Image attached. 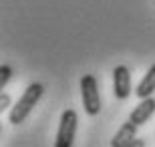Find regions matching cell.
<instances>
[{"instance_id":"1","label":"cell","mask_w":155,"mask_h":147,"mask_svg":"<svg viewBox=\"0 0 155 147\" xmlns=\"http://www.w3.org/2000/svg\"><path fill=\"white\" fill-rule=\"evenodd\" d=\"M42 93H45V85H42V83H30V85L26 87V91L20 95V99H18V101L10 107L8 121H10L12 125L24 123L26 117L32 113V109L36 107V103L40 101Z\"/></svg>"},{"instance_id":"2","label":"cell","mask_w":155,"mask_h":147,"mask_svg":"<svg viewBox=\"0 0 155 147\" xmlns=\"http://www.w3.org/2000/svg\"><path fill=\"white\" fill-rule=\"evenodd\" d=\"M81 97H83V109L87 115L97 117L101 113V95H99V83L95 75H83L81 79Z\"/></svg>"},{"instance_id":"3","label":"cell","mask_w":155,"mask_h":147,"mask_svg":"<svg viewBox=\"0 0 155 147\" xmlns=\"http://www.w3.org/2000/svg\"><path fill=\"white\" fill-rule=\"evenodd\" d=\"M77 123H79V115L75 109H67L61 115L58 121V131L57 139H54V147H73L77 135Z\"/></svg>"},{"instance_id":"4","label":"cell","mask_w":155,"mask_h":147,"mask_svg":"<svg viewBox=\"0 0 155 147\" xmlns=\"http://www.w3.org/2000/svg\"><path fill=\"white\" fill-rule=\"evenodd\" d=\"M113 95L119 101L131 97V75L125 65H117L113 68Z\"/></svg>"},{"instance_id":"5","label":"cell","mask_w":155,"mask_h":147,"mask_svg":"<svg viewBox=\"0 0 155 147\" xmlns=\"http://www.w3.org/2000/svg\"><path fill=\"white\" fill-rule=\"evenodd\" d=\"M153 113H155V99H153V97H147V99H141V103H139L137 107L129 113L127 121H131L133 125L141 127L143 123H147V121H149Z\"/></svg>"},{"instance_id":"6","label":"cell","mask_w":155,"mask_h":147,"mask_svg":"<svg viewBox=\"0 0 155 147\" xmlns=\"http://www.w3.org/2000/svg\"><path fill=\"white\" fill-rule=\"evenodd\" d=\"M135 139H137V125H133L131 121H125V123L121 125V129L113 135L111 147H127Z\"/></svg>"},{"instance_id":"7","label":"cell","mask_w":155,"mask_h":147,"mask_svg":"<svg viewBox=\"0 0 155 147\" xmlns=\"http://www.w3.org/2000/svg\"><path fill=\"white\" fill-rule=\"evenodd\" d=\"M153 91H155V65H151V68L145 73V77L135 89V95L139 99H147V97L153 95Z\"/></svg>"},{"instance_id":"8","label":"cell","mask_w":155,"mask_h":147,"mask_svg":"<svg viewBox=\"0 0 155 147\" xmlns=\"http://www.w3.org/2000/svg\"><path fill=\"white\" fill-rule=\"evenodd\" d=\"M10 79H12V67L10 65H2V67H0V91L8 85Z\"/></svg>"},{"instance_id":"9","label":"cell","mask_w":155,"mask_h":147,"mask_svg":"<svg viewBox=\"0 0 155 147\" xmlns=\"http://www.w3.org/2000/svg\"><path fill=\"white\" fill-rule=\"evenodd\" d=\"M8 105H10V95L8 93H2L0 95V109H6Z\"/></svg>"},{"instance_id":"10","label":"cell","mask_w":155,"mask_h":147,"mask_svg":"<svg viewBox=\"0 0 155 147\" xmlns=\"http://www.w3.org/2000/svg\"><path fill=\"white\" fill-rule=\"evenodd\" d=\"M127 147H145V141H143V139H139V137H137L135 141H133V143H129V145H127Z\"/></svg>"}]
</instances>
